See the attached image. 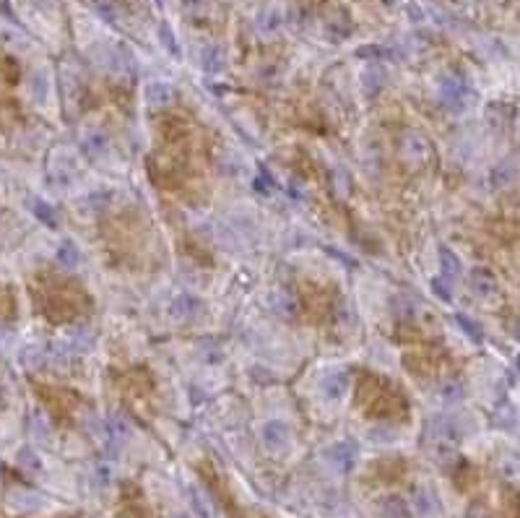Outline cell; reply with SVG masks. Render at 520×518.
<instances>
[{
	"instance_id": "cell-32",
	"label": "cell",
	"mask_w": 520,
	"mask_h": 518,
	"mask_svg": "<svg viewBox=\"0 0 520 518\" xmlns=\"http://www.w3.org/2000/svg\"><path fill=\"white\" fill-rule=\"evenodd\" d=\"M289 195H291V198H296V201L302 198V190H299V185H296L294 180H291V188H289Z\"/></svg>"
},
{
	"instance_id": "cell-10",
	"label": "cell",
	"mask_w": 520,
	"mask_h": 518,
	"mask_svg": "<svg viewBox=\"0 0 520 518\" xmlns=\"http://www.w3.org/2000/svg\"><path fill=\"white\" fill-rule=\"evenodd\" d=\"M50 89H52V84H50V73L47 71H34L29 76V97L37 102V105H47L50 99Z\"/></svg>"
},
{
	"instance_id": "cell-22",
	"label": "cell",
	"mask_w": 520,
	"mask_h": 518,
	"mask_svg": "<svg viewBox=\"0 0 520 518\" xmlns=\"http://www.w3.org/2000/svg\"><path fill=\"white\" fill-rule=\"evenodd\" d=\"M456 323L461 326V328H463V331L468 333L473 341H481V339H484V331H481V326L476 323V321H471L468 316H463V313H458V316H456Z\"/></svg>"
},
{
	"instance_id": "cell-16",
	"label": "cell",
	"mask_w": 520,
	"mask_h": 518,
	"mask_svg": "<svg viewBox=\"0 0 520 518\" xmlns=\"http://www.w3.org/2000/svg\"><path fill=\"white\" fill-rule=\"evenodd\" d=\"M440 266H442V279H456V276H461V260H458V255L450 248H445L442 245L440 248Z\"/></svg>"
},
{
	"instance_id": "cell-2",
	"label": "cell",
	"mask_w": 520,
	"mask_h": 518,
	"mask_svg": "<svg viewBox=\"0 0 520 518\" xmlns=\"http://www.w3.org/2000/svg\"><path fill=\"white\" fill-rule=\"evenodd\" d=\"M203 310H206L203 297L192 294V292H180V294L172 297V302H169V318H175V321H192V318H198Z\"/></svg>"
},
{
	"instance_id": "cell-29",
	"label": "cell",
	"mask_w": 520,
	"mask_h": 518,
	"mask_svg": "<svg viewBox=\"0 0 520 518\" xmlns=\"http://www.w3.org/2000/svg\"><path fill=\"white\" fill-rule=\"evenodd\" d=\"M273 188H276V183H273V178L268 175V172H260V178L255 180V190L263 195H271Z\"/></svg>"
},
{
	"instance_id": "cell-6",
	"label": "cell",
	"mask_w": 520,
	"mask_h": 518,
	"mask_svg": "<svg viewBox=\"0 0 520 518\" xmlns=\"http://www.w3.org/2000/svg\"><path fill=\"white\" fill-rule=\"evenodd\" d=\"M144 99L151 110H164V107H169L175 102V86L169 81H161V79L149 81L144 89Z\"/></svg>"
},
{
	"instance_id": "cell-13",
	"label": "cell",
	"mask_w": 520,
	"mask_h": 518,
	"mask_svg": "<svg viewBox=\"0 0 520 518\" xmlns=\"http://www.w3.org/2000/svg\"><path fill=\"white\" fill-rule=\"evenodd\" d=\"M400 151H403L406 156H411V159H422V156L429 154V141H427L422 133L411 130V133H406V136H403Z\"/></svg>"
},
{
	"instance_id": "cell-7",
	"label": "cell",
	"mask_w": 520,
	"mask_h": 518,
	"mask_svg": "<svg viewBox=\"0 0 520 518\" xmlns=\"http://www.w3.org/2000/svg\"><path fill=\"white\" fill-rule=\"evenodd\" d=\"M79 149H81V154L88 156V159H99V156H104L110 151V136L99 128H91L81 136Z\"/></svg>"
},
{
	"instance_id": "cell-14",
	"label": "cell",
	"mask_w": 520,
	"mask_h": 518,
	"mask_svg": "<svg viewBox=\"0 0 520 518\" xmlns=\"http://www.w3.org/2000/svg\"><path fill=\"white\" fill-rule=\"evenodd\" d=\"M268 302H271V310L276 313V316H281V318L296 316V300H294V294H291V292H287V289L273 292Z\"/></svg>"
},
{
	"instance_id": "cell-27",
	"label": "cell",
	"mask_w": 520,
	"mask_h": 518,
	"mask_svg": "<svg viewBox=\"0 0 520 518\" xmlns=\"http://www.w3.org/2000/svg\"><path fill=\"white\" fill-rule=\"evenodd\" d=\"M159 40H161V45H164V47H167L169 52H172V55H177V52H180V50H177L175 34H172V29H169L167 24H161V26H159Z\"/></svg>"
},
{
	"instance_id": "cell-1",
	"label": "cell",
	"mask_w": 520,
	"mask_h": 518,
	"mask_svg": "<svg viewBox=\"0 0 520 518\" xmlns=\"http://www.w3.org/2000/svg\"><path fill=\"white\" fill-rule=\"evenodd\" d=\"M440 99L448 110L461 113V110H466V107L471 105L473 91L463 79H458V76H445L440 81Z\"/></svg>"
},
{
	"instance_id": "cell-25",
	"label": "cell",
	"mask_w": 520,
	"mask_h": 518,
	"mask_svg": "<svg viewBox=\"0 0 520 518\" xmlns=\"http://www.w3.org/2000/svg\"><path fill=\"white\" fill-rule=\"evenodd\" d=\"M440 396H442V401L456 404V401H461V398H463V386H461V383H448V386H442Z\"/></svg>"
},
{
	"instance_id": "cell-26",
	"label": "cell",
	"mask_w": 520,
	"mask_h": 518,
	"mask_svg": "<svg viewBox=\"0 0 520 518\" xmlns=\"http://www.w3.org/2000/svg\"><path fill=\"white\" fill-rule=\"evenodd\" d=\"M414 508L419 510V516H429V510H432V497H429V493L419 490L414 497Z\"/></svg>"
},
{
	"instance_id": "cell-23",
	"label": "cell",
	"mask_w": 520,
	"mask_h": 518,
	"mask_svg": "<svg viewBox=\"0 0 520 518\" xmlns=\"http://www.w3.org/2000/svg\"><path fill=\"white\" fill-rule=\"evenodd\" d=\"M112 479H115V469L110 466V464H96L94 466V482L99 487H110L112 485Z\"/></svg>"
},
{
	"instance_id": "cell-4",
	"label": "cell",
	"mask_w": 520,
	"mask_h": 518,
	"mask_svg": "<svg viewBox=\"0 0 520 518\" xmlns=\"http://www.w3.org/2000/svg\"><path fill=\"white\" fill-rule=\"evenodd\" d=\"M260 440H263L265 448L271 451H284L291 443V427H289L284 420H268L260 427Z\"/></svg>"
},
{
	"instance_id": "cell-35",
	"label": "cell",
	"mask_w": 520,
	"mask_h": 518,
	"mask_svg": "<svg viewBox=\"0 0 520 518\" xmlns=\"http://www.w3.org/2000/svg\"><path fill=\"white\" fill-rule=\"evenodd\" d=\"M518 367H520V357H518Z\"/></svg>"
},
{
	"instance_id": "cell-28",
	"label": "cell",
	"mask_w": 520,
	"mask_h": 518,
	"mask_svg": "<svg viewBox=\"0 0 520 518\" xmlns=\"http://www.w3.org/2000/svg\"><path fill=\"white\" fill-rule=\"evenodd\" d=\"M429 287H432V292H434V294H437V297H440L442 302H450V300H453V297H450L448 284H445V279H442V276L432 279V282H429Z\"/></svg>"
},
{
	"instance_id": "cell-24",
	"label": "cell",
	"mask_w": 520,
	"mask_h": 518,
	"mask_svg": "<svg viewBox=\"0 0 520 518\" xmlns=\"http://www.w3.org/2000/svg\"><path fill=\"white\" fill-rule=\"evenodd\" d=\"M71 344L76 349H91L94 347V339H91V333L86 331V328H73L71 331Z\"/></svg>"
},
{
	"instance_id": "cell-3",
	"label": "cell",
	"mask_w": 520,
	"mask_h": 518,
	"mask_svg": "<svg viewBox=\"0 0 520 518\" xmlns=\"http://www.w3.org/2000/svg\"><path fill=\"white\" fill-rule=\"evenodd\" d=\"M349 386H352V378H349L346 370H330L320 378L318 391L325 401H341L349 393Z\"/></svg>"
},
{
	"instance_id": "cell-31",
	"label": "cell",
	"mask_w": 520,
	"mask_h": 518,
	"mask_svg": "<svg viewBox=\"0 0 520 518\" xmlns=\"http://www.w3.org/2000/svg\"><path fill=\"white\" fill-rule=\"evenodd\" d=\"M395 310H398L403 318H408L411 313H414V305H411V302H406L403 297H395Z\"/></svg>"
},
{
	"instance_id": "cell-12",
	"label": "cell",
	"mask_w": 520,
	"mask_h": 518,
	"mask_svg": "<svg viewBox=\"0 0 520 518\" xmlns=\"http://www.w3.org/2000/svg\"><path fill=\"white\" fill-rule=\"evenodd\" d=\"M110 201H112V193L102 188V190H91V193L83 195L79 201V206L81 211H86V217H94V214H102L110 206Z\"/></svg>"
},
{
	"instance_id": "cell-15",
	"label": "cell",
	"mask_w": 520,
	"mask_h": 518,
	"mask_svg": "<svg viewBox=\"0 0 520 518\" xmlns=\"http://www.w3.org/2000/svg\"><path fill=\"white\" fill-rule=\"evenodd\" d=\"M55 260L60 263L63 268H76L81 263V251L79 245H73L71 240H63V243L57 245L55 251Z\"/></svg>"
},
{
	"instance_id": "cell-17",
	"label": "cell",
	"mask_w": 520,
	"mask_h": 518,
	"mask_svg": "<svg viewBox=\"0 0 520 518\" xmlns=\"http://www.w3.org/2000/svg\"><path fill=\"white\" fill-rule=\"evenodd\" d=\"M362 84H364L367 94H377L385 86V71L380 65H369L367 71L362 73Z\"/></svg>"
},
{
	"instance_id": "cell-11",
	"label": "cell",
	"mask_w": 520,
	"mask_h": 518,
	"mask_svg": "<svg viewBox=\"0 0 520 518\" xmlns=\"http://www.w3.org/2000/svg\"><path fill=\"white\" fill-rule=\"evenodd\" d=\"M104 435L110 437L115 446H125L130 437H133V427L122 417L115 414V417H110V420L104 422Z\"/></svg>"
},
{
	"instance_id": "cell-19",
	"label": "cell",
	"mask_w": 520,
	"mask_h": 518,
	"mask_svg": "<svg viewBox=\"0 0 520 518\" xmlns=\"http://www.w3.org/2000/svg\"><path fill=\"white\" fill-rule=\"evenodd\" d=\"M32 211H34V217L40 219L42 224H47V227H52V229L57 227V214H55V209H52L47 201H42V198H34V201H32Z\"/></svg>"
},
{
	"instance_id": "cell-8",
	"label": "cell",
	"mask_w": 520,
	"mask_h": 518,
	"mask_svg": "<svg viewBox=\"0 0 520 518\" xmlns=\"http://www.w3.org/2000/svg\"><path fill=\"white\" fill-rule=\"evenodd\" d=\"M468 287H471L473 294H479L484 300L497 294V279L489 268H473L471 276H468Z\"/></svg>"
},
{
	"instance_id": "cell-30",
	"label": "cell",
	"mask_w": 520,
	"mask_h": 518,
	"mask_svg": "<svg viewBox=\"0 0 520 518\" xmlns=\"http://www.w3.org/2000/svg\"><path fill=\"white\" fill-rule=\"evenodd\" d=\"M96 13L102 18H107V21H115V18H117L115 16V8L107 3V0H96Z\"/></svg>"
},
{
	"instance_id": "cell-21",
	"label": "cell",
	"mask_w": 520,
	"mask_h": 518,
	"mask_svg": "<svg viewBox=\"0 0 520 518\" xmlns=\"http://www.w3.org/2000/svg\"><path fill=\"white\" fill-rule=\"evenodd\" d=\"M16 461H18V466H21V469H26V471H40L42 469V459L37 456V451H32L29 446L18 451Z\"/></svg>"
},
{
	"instance_id": "cell-5",
	"label": "cell",
	"mask_w": 520,
	"mask_h": 518,
	"mask_svg": "<svg viewBox=\"0 0 520 518\" xmlns=\"http://www.w3.org/2000/svg\"><path fill=\"white\" fill-rule=\"evenodd\" d=\"M323 456L336 471H349L354 466V461H357V446L352 440H341V443H333L330 448H325Z\"/></svg>"
},
{
	"instance_id": "cell-9",
	"label": "cell",
	"mask_w": 520,
	"mask_h": 518,
	"mask_svg": "<svg viewBox=\"0 0 520 518\" xmlns=\"http://www.w3.org/2000/svg\"><path fill=\"white\" fill-rule=\"evenodd\" d=\"M200 68L206 73H221L226 68V52L221 45H206L200 50Z\"/></svg>"
},
{
	"instance_id": "cell-33",
	"label": "cell",
	"mask_w": 520,
	"mask_h": 518,
	"mask_svg": "<svg viewBox=\"0 0 520 518\" xmlns=\"http://www.w3.org/2000/svg\"><path fill=\"white\" fill-rule=\"evenodd\" d=\"M512 331H515V336H518V339H520V323L515 326V328H512Z\"/></svg>"
},
{
	"instance_id": "cell-18",
	"label": "cell",
	"mask_w": 520,
	"mask_h": 518,
	"mask_svg": "<svg viewBox=\"0 0 520 518\" xmlns=\"http://www.w3.org/2000/svg\"><path fill=\"white\" fill-rule=\"evenodd\" d=\"M383 516L385 518H408L411 516V510H408V505L403 500H400L398 495H388L383 500Z\"/></svg>"
},
{
	"instance_id": "cell-20",
	"label": "cell",
	"mask_w": 520,
	"mask_h": 518,
	"mask_svg": "<svg viewBox=\"0 0 520 518\" xmlns=\"http://www.w3.org/2000/svg\"><path fill=\"white\" fill-rule=\"evenodd\" d=\"M279 26H281V13H279V11L268 8V11H263V13L258 16V32H260V34H273L276 29H279Z\"/></svg>"
},
{
	"instance_id": "cell-34",
	"label": "cell",
	"mask_w": 520,
	"mask_h": 518,
	"mask_svg": "<svg viewBox=\"0 0 520 518\" xmlns=\"http://www.w3.org/2000/svg\"><path fill=\"white\" fill-rule=\"evenodd\" d=\"M175 518H190V516H185V513H177V516Z\"/></svg>"
}]
</instances>
